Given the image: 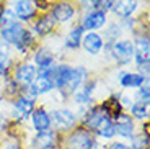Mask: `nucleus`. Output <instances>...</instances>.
Returning <instances> with one entry per match:
<instances>
[{
	"mask_svg": "<svg viewBox=\"0 0 150 149\" xmlns=\"http://www.w3.org/2000/svg\"><path fill=\"white\" fill-rule=\"evenodd\" d=\"M116 82L122 90H135L142 87L144 84L149 82V79L140 75L135 71H129V69H117L116 72Z\"/></svg>",
	"mask_w": 150,
	"mask_h": 149,
	"instance_id": "11",
	"label": "nucleus"
},
{
	"mask_svg": "<svg viewBox=\"0 0 150 149\" xmlns=\"http://www.w3.org/2000/svg\"><path fill=\"white\" fill-rule=\"evenodd\" d=\"M2 7H4V2H2V0H0V8H2Z\"/></svg>",
	"mask_w": 150,
	"mask_h": 149,
	"instance_id": "30",
	"label": "nucleus"
},
{
	"mask_svg": "<svg viewBox=\"0 0 150 149\" xmlns=\"http://www.w3.org/2000/svg\"><path fill=\"white\" fill-rule=\"evenodd\" d=\"M38 69L30 59H23V61H18L13 67V72H11V77L18 84L20 87H30L31 84L36 80L38 77Z\"/></svg>",
	"mask_w": 150,
	"mask_h": 149,
	"instance_id": "9",
	"label": "nucleus"
},
{
	"mask_svg": "<svg viewBox=\"0 0 150 149\" xmlns=\"http://www.w3.org/2000/svg\"><path fill=\"white\" fill-rule=\"evenodd\" d=\"M132 98L134 102H142V103H150V84H144L142 87L135 89L132 92Z\"/></svg>",
	"mask_w": 150,
	"mask_h": 149,
	"instance_id": "24",
	"label": "nucleus"
},
{
	"mask_svg": "<svg viewBox=\"0 0 150 149\" xmlns=\"http://www.w3.org/2000/svg\"><path fill=\"white\" fill-rule=\"evenodd\" d=\"M10 57H13V49H11V46H8L4 41H0V62H5Z\"/></svg>",
	"mask_w": 150,
	"mask_h": 149,
	"instance_id": "26",
	"label": "nucleus"
},
{
	"mask_svg": "<svg viewBox=\"0 0 150 149\" xmlns=\"http://www.w3.org/2000/svg\"><path fill=\"white\" fill-rule=\"evenodd\" d=\"M149 126V121H145V126L142 128V131L135 133L131 139H129V146L131 149H149V131L145 128Z\"/></svg>",
	"mask_w": 150,
	"mask_h": 149,
	"instance_id": "23",
	"label": "nucleus"
},
{
	"mask_svg": "<svg viewBox=\"0 0 150 149\" xmlns=\"http://www.w3.org/2000/svg\"><path fill=\"white\" fill-rule=\"evenodd\" d=\"M10 7L13 10V13H15L16 20L25 23V25H31L34 21V18L39 15L38 10L34 8V5L31 4V0H16Z\"/></svg>",
	"mask_w": 150,
	"mask_h": 149,
	"instance_id": "15",
	"label": "nucleus"
},
{
	"mask_svg": "<svg viewBox=\"0 0 150 149\" xmlns=\"http://www.w3.org/2000/svg\"><path fill=\"white\" fill-rule=\"evenodd\" d=\"M47 13L52 16L54 21L59 26L67 25V23H75V20L80 15V11L74 0H57V2H52Z\"/></svg>",
	"mask_w": 150,
	"mask_h": 149,
	"instance_id": "6",
	"label": "nucleus"
},
{
	"mask_svg": "<svg viewBox=\"0 0 150 149\" xmlns=\"http://www.w3.org/2000/svg\"><path fill=\"white\" fill-rule=\"evenodd\" d=\"M83 34H85V30L80 26V23L79 21L72 23L70 28L67 30V33L62 36V48H64L65 51H70V52L80 51Z\"/></svg>",
	"mask_w": 150,
	"mask_h": 149,
	"instance_id": "14",
	"label": "nucleus"
},
{
	"mask_svg": "<svg viewBox=\"0 0 150 149\" xmlns=\"http://www.w3.org/2000/svg\"><path fill=\"white\" fill-rule=\"evenodd\" d=\"M134 59V43L131 38H121L109 48V61L116 64L117 69H127Z\"/></svg>",
	"mask_w": 150,
	"mask_h": 149,
	"instance_id": "5",
	"label": "nucleus"
},
{
	"mask_svg": "<svg viewBox=\"0 0 150 149\" xmlns=\"http://www.w3.org/2000/svg\"><path fill=\"white\" fill-rule=\"evenodd\" d=\"M31 4L34 5L38 13H47L51 5H52V2L51 0H31Z\"/></svg>",
	"mask_w": 150,
	"mask_h": 149,
	"instance_id": "27",
	"label": "nucleus"
},
{
	"mask_svg": "<svg viewBox=\"0 0 150 149\" xmlns=\"http://www.w3.org/2000/svg\"><path fill=\"white\" fill-rule=\"evenodd\" d=\"M0 149H23V143L20 136H5L0 141Z\"/></svg>",
	"mask_w": 150,
	"mask_h": 149,
	"instance_id": "25",
	"label": "nucleus"
},
{
	"mask_svg": "<svg viewBox=\"0 0 150 149\" xmlns=\"http://www.w3.org/2000/svg\"><path fill=\"white\" fill-rule=\"evenodd\" d=\"M114 128H116V136H119L121 139H129L137 133V125L132 120V116L127 112H121L119 115L114 116Z\"/></svg>",
	"mask_w": 150,
	"mask_h": 149,
	"instance_id": "13",
	"label": "nucleus"
},
{
	"mask_svg": "<svg viewBox=\"0 0 150 149\" xmlns=\"http://www.w3.org/2000/svg\"><path fill=\"white\" fill-rule=\"evenodd\" d=\"M105 149H131V146L124 141H109L108 144H105Z\"/></svg>",
	"mask_w": 150,
	"mask_h": 149,
	"instance_id": "28",
	"label": "nucleus"
},
{
	"mask_svg": "<svg viewBox=\"0 0 150 149\" xmlns=\"http://www.w3.org/2000/svg\"><path fill=\"white\" fill-rule=\"evenodd\" d=\"M30 61L36 66L38 72H44V71L54 67L59 62V61H57V52L54 51L52 48H49V46H46V44H41V43L36 46V49H34L33 52H31Z\"/></svg>",
	"mask_w": 150,
	"mask_h": 149,
	"instance_id": "7",
	"label": "nucleus"
},
{
	"mask_svg": "<svg viewBox=\"0 0 150 149\" xmlns=\"http://www.w3.org/2000/svg\"><path fill=\"white\" fill-rule=\"evenodd\" d=\"M91 2H93V8H95V5H96L98 2H101V0H91Z\"/></svg>",
	"mask_w": 150,
	"mask_h": 149,
	"instance_id": "29",
	"label": "nucleus"
},
{
	"mask_svg": "<svg viewBox=\"0 0 150 149\" xmlns=\"http://www.w3.org/2000/svg\"><path fill=\"white\" fill-rule=\"evenodd\" d=\"M26 28H28V25H25L21 21H15L13 25L7 26V28H4L0 31V41L7 43L8 46H15L20 41V38L23 36Z\"/></svg>",
	"mask_w": 150,
	"mask_h": 149,
	"instance_id": "19",
	"label": "nucleus"
},
{
	"mask_svg": "<svg viewBox=\"0 0 150 149\" xmlns=\"http://www.w3.org/2000/svg\"><path fill=\"white\" fill-rule=\"evenodd\" d=\"M77 21L80 23V26H82L85 31H98V33H101L109 21V15L105 13V11H101V10L93 8V10L80 13Z\"/></svg>",
	"mask_w": 150,
	"mask_h": 149,
	"instance_id": "8",
	"label": "nucleus"
},
{
	"mask_svg": "<svg viewBox=\"0 0 150 149\" xmlns=\"http://www.w3.org/2000/svg\"><path fill=\"white\" fill-rule=\"evenodd\" d=\"M101 36H103V39H105V44L111 46L112 43H116L117 39L124 38V30L121 28L117 20H109L108 25H106L105 30H103Z\"/></svg>",
	"mask_w": 150,
	"mask_h": 149,
	"instance_id": "21",
	"label": "nucleus"
},
{
	"mask_svg": "<svg viewBox=\"0 0 150 149\" xmlns=\"http://www.w3.org/2000/svg\"><path fill=\"white\" fill-rule=\"evenodd\" d=\"M134 43V71L149 79L150 75V39L149 34H137L131 38Z\"/></svg>",
	"mask_w": 150,
	"mask_h": 149,
	"instance_id": "2",
	"label": "nucleus"
},
{
	"mask_svg": "<svg viewBox=\"0 0 150 149\" xmlns=\"http://www.w3.org/2000/svg\"><path fill=\"white\" fill-rule=\"evenodd\" d=\"M59 144H60V134H57L52 130L34 133L30 138L31 149H59Z\"/></svg>",
	"mask_w": 150,
	"mask_h": 149,
	"instance_id": "12",
	"label": "nucleus"
},
{
	"mask_svg": "<svg viewBox=\"0 0 150 149\" xmlns=\"http://www.w3.org/2000/svg\"><path fill=\"white\" fill-rule=\"evenodd\" d=\"M7 103L10 105V112L7 113L8 118L16 125H23L30 121L31 113L38 107V98H33L26 93H20L18 97H15L13 100L7 102Z\"/></svg>",
	"mask_w": 150,
	"mask_h": 149,
	"instance_id": "3",
	"label": "nucleus"
},
{
	"mask_svg": "<svg viewBox=\"0 0 150 149\" xmlns=\"http://www.w3.org/2000/svg\"><path fill=\"white\" fill-rule=\"evenodd\" d=\"M103 48H105V39H103L101 33H98V31H85L80 49H83L88 56L96 57L103 52Z\"/></svg>",
	"mask_w": 150,
	"mask_h": 149,
	"instance_id": "17",
	"label": "nucleus"
},
{
	"mask_svg": "<svg viewBox=\"0 0 150 149\" xmlns=\"http://www.w3.org/2000/svg\"><path fill=\"white\" fill-rule=\"evenodd\" d=\"M57 28H59V25L54 21V18L49 13H39L34 18V21L30 25V30L33 31V34L38 39L51 38L52 34L57 33Z\"/></svg>",
	"mask_w": 150,
	"mask_h": 149,
	"instance_id": "10",
	"label": "nucleus"
},
{
	"mask_svg": "<svg viewBox=\"0 0 150 149\" xmlns=\"http://www.w3.org/2000/svg\"><path fill=\"white\" fill-rule=\"evenodd\" d=\"M140 8V0H114L111 8V15L116 20H124L135 16Z\"/></svg>",
	"mask_w": 150,
	"mask_h": 149,
	"instance_id": "16",
	"label": "nucleus"
},
{
	"mask_svg": "<svg viewBox=\"0 0 150 149\" xmlns=\"http://www.w3.org/2000/svg\"><path fill=\"white\" fill-rule=\"evenodd\" d=\"M51 113V130L57 134H65L79 125V116L70 107H56L49 110Z\"/></svg>",
	"mask_w": 150,
	"mask_h": 149,
	"instance_id": "4",
	"label": "nucleus"
},
{
	"mask_svg": "<svg viewBox=\"0 0 150 149\" xmlns=\"http://www.w3.org/2000/svg\"><path fill=\"white\" fill-rule=\"evenodd\" d=\"M95 138L98 141H112L116 138V128H114V120L112 118H105L101 123L98 125L93 131Z\"/></svg>",
	"mask_w": 150,
	"mask_h": 149,
	"instance_id": "20",
	"label": "nucleus"
},
{
	"mask_svg": "<svg viewBox=\"0 0 150 149\" xmlns=\"http://www.w3.org/2000/svg\"><path fill=\"white\" fill-rule=\"evenodd\" d=\"M127 113L132 116V120H134V121H149V116H150V103L132 102V105L127 108Z\"/></svg>",
	"mask_w": 150,
	"mask_h": 149,
	"instance_id": "22",
	"label": "nucleus"
},
{
	"mask_svg": "<svg viewBox=\"0 0 150 149\" xmlns=\"http://www.w3.org/2000/svg\"><path fill=\"white\" fill-rule=\"evenodd\" d=\"M30 123L34 133L49 131L51 130V113H49V108L46 105H38L30 116Z\"/></svg>",
	"mask_w": 150,
	"mask_h": 149,
	"instance_id": "18",
	"label": "nucleus"
},
{
	"mask_svg": "<svg viewBox=\"0 0 150 149\" xmlns=\"http://www.w3.org/2000/svg\"><path fill=\"white\" fill-rule=\"evenodd\" d=\"M98 139L95 138V134L79 123L69 133L60 134L59 149H93Z\"/></svg>",
	"mask_w": 150,
	"mask_h": 149,
	"instance_id": "1",
	"label": "nucleus"
}]
</instances>
